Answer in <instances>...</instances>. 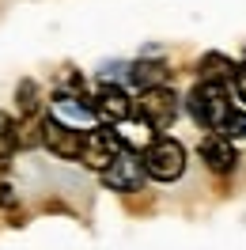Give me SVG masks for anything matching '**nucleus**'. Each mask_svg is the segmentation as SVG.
<instances>
[{"instance_id":"obj_1","label":"nucleus","mask_w":246,"mask_h":250,"mask_svg":"<svg viewBox=\"0 0 246 250\" xmlns=\"http://www.w3.org/2000/svg\"><path fill=\"white\" fill-rule=\"evenodd\" d=\"M185 106H189V114H193V122H197V125H205V129H212V133H220V125H224V118L231 114L227 83H212V80H201L197 87L189 91V99H185Z\"/></svg>"},{"instance_id":"obj_2","label":"nucleus","mask_w":246,"mask_h":250,"mask_svg":"<svg viewBox=\"0 0 246 250\" xmlns=\"http://www.w3.org/2000/svg\"><path fill=\"white\" fill-rule=\"evenodd\" d=\"M140 167L148 178L155 182H178L185 171V148L174 137H159L144 148V156H140Z\"/></svg>"},{"instance_id":"obj_3","label":"nucleus","mask_w":246,"mask_h":250,"mask_svg":"<svg viewBox=\"0 0 246 250\" xmlns=\"http://www.w3.org/2000/svg\"><path fill=\"white\" fill-rule=\"evenodd\" d=\"M178 95L170 91L167 83H159V87H148V91H140L137 106H133V114L140 118V125H148L152 133H163V129H170V125L178 122Z\"/></svg>"},{"instance_id":"obj_4","label":"nucleus","mask_w":246,"mask_h":250,"mask_svg":"<svg viewBox=\"0 0 246 250\" xmlns=\"http://www.w3.org/2000/svg\"><path fill=\"white\" fill-rule=\"evenodd\" d=\"M125 148L122 133H114L110 125H99V129H87L83 133V144H80V163L83 167H91V171H106L110 163H114V156Z\"/></svg>"},{"instance_id":"obj_5","label":"nucleus","mask_w":246,"mask_h":250,"mask_svg":"<svg viewBox=\"0 0 246 250\" xmlns=\"http://www.w3.org/2000/svg\"><path fill=\"white\" fill-rule=\"evenodd\" d=\"M144 182V167H140V156L133 148H122L114 163L102 171V186H110L114 193H133V189Z\"/></svg>"},{"instance_id":"obj_6","label":"nucleus","mask_w":246,"mask_h":250,"mask_svg":"<svg viewBox=\"0 0 246 250\" xmlns=\"http://www.w3.org/2000/svg\"><path fill=\"white\" fill-rule=\"evenodd\" d=\"M42 144L57 159H80V144H83V133L80 129H68L57 118H46L42 122Z\"/></svg>"},{"instance_id":"obj_7","label":"nucleus","mask_w":246,"mask_h":250,"mask_svg":"<svg viewBox=\"0 0 246 250\" xmlns=\"http://www.w3.org/2000/svg\"><path fill=\"white\" fill-rule=\"evenodd\" d=\"M91 110H95V118L106 122L110 129H114V125H125L129 118H133V103H129V95H125L122 87H114V83H106V87L99 91V99L91 103Z\"/></svg>"},{"instance_id":"obj_8","label":"nucleus","mask_w":246,"mask_h":250,"mask_svg":"<svg viewBox=\"0 0 246 250\" xmlns=\"http://www.w3.org/2000/svg\"><path fill=\"white\" fill-rule=\"evenodd\" d=\"M201 159L208 163V171L231 174V171H235V163H239V152H235L231 137H224V133H208V137L201 141Z\"/></svg>"},{"instance_id":"obj_9","label":"nucleus","mask_w":246,"mask_h":250,"mask_svg":"<svg viewBox=\"0 0 246 250\" xmlns=\"http://www.w3.org/2000/svg\"><path fill=\"white\" fill-rule=\"evenodd\" d=\"M49 118H57L61 125H68V129H80V125H91L95 122V110L87 99H76V95L61 91L57 99H53V114Z\"/></svg>"},{"instance_id":"obj_10","label":"nucleus","mask_w":246,"mask_h":250,"mask_svg":"<svg viewBox=\"0 0 246 250\" xmlns=\"http://www.w3.org/2000/svg\"><path fill=\"white\" fill-rule=\"evenodd\" d=\"M231 72H235V64H231V57H224V53H205V57H201V80L227 83Z\"/></svg>"},{"instance_id":"obj_11","label":"nucleus","mask_w":246,"mask_h":250,"mask_svg":"<svg viewBox=\"0 0 246 250\" xmlns=\"http://www.w3.org/2000/svg\"><path fill=\"white\" fill-rule=\"evenodd\" d=\"M163 80H167V64H163V61H137V64H133V83H137L140 91L159 87Z\"/></svg>"},{"instance_id":"obj_12","label":"nucleus","mask_w":246,"mask_h":250,"mask_svg":"<svg viewBox=\"0 0 246 250\" xmlns=\"http://www.w3.org/2000/svg\"><path fill=\"white\" fill-rule=\"evenodd\" d=\"M220 133H224V137H246V114L231 110L227 118H224V125H220Z\"/></svg>"},{"instance_id":"obj_13","label":"nucleus","mask_w":246,"mask_h":250,"mask_svg":"<svg viewBox=\"0 0 246 250\" xmlns=\"http://www.w3.org/2000/svg\"><path fill=\"white\" fill-rule=\"evenodd\" d=\"M19 103H23V114H38V87L31 80L19 83Z\"/></svg>"},{"instance_id":"obj_14","label":"nucleus","mask_w":246,"mask_h":250,"mask_svg":"<svg viewBox=\"0 0 246 250\" xmlns=\"http://www.w3.org/2000/svg\"><path fill=\"white\" fill-rule=\"evenodd\" d=\"M12 133H16V122L0 110V148H8V144H12Z\"/></svg>"},{"instance_id":"obj_15","label":"nucleus","mask_w":246,"mask_h":250,"mask_svg":"<svg viewBox=\"0 0 246 250\" xmlns=\"http://www.w3.org/2000/svg\"><path fill=\"white\" fill-rule=\"evenodd\" d=\"M235 95H239V103L246 106V61L235 68Z\"/></svg>"},{"instance_id":"obj_16","label":"nucleus","mask_w":246,"mask_h":250,"mask_svg":"<svg viewBox=\"0 0 246 250\" xmlns=\"http://www.w3.org/2000/svg\"><path fill=\"white\" fill-rule=\"evenodd\" d=\"M8 167H12V156H8V148H0V178L8 174Z\"/></svg>"},{"instance_id":"obj_17","label":"nucleus","mask_w":246,"mask_h":250,"mask_svg":"<svg viewBox=\"0 0 246 250\" xmlns=\"http://www.w3.org/2000/svg\"><path fill=\"white\" fill-rule=\"evenodd\" d=\"M0 205H4V208L16 205V197H12V189H8V186H0Z\"/></svg>"}]
</instances>
